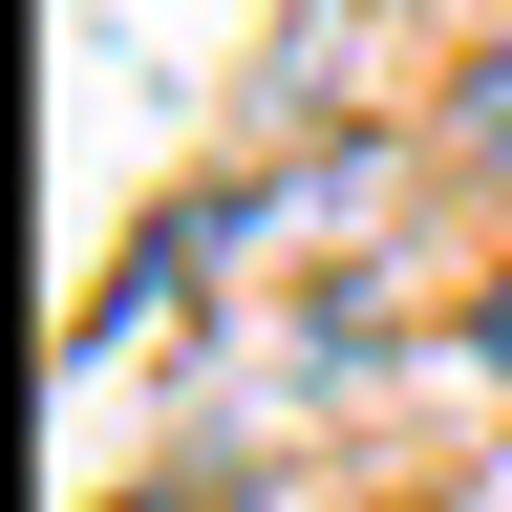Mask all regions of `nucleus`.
Instances as JSON below:
<instances>
[{
	"mask_svg": "<svg viewBox=\"0 0 512 512\" xmlns=\"http://www.w3.org/2000/svg\"><path fill=\"white\" fill-rule=\"evenodd\" d=\"M448 150H470V171H491V192H512V43H491V64H470V107H448Z\"/></svg>",
	"mask_w": 512,
	"mask_h": 512,
	"instance_id": "1",
	"label": "nucleus"
},
{
	"mask_svg": "<svg viewBox=\"0 0 512 512\" xmlns=\"http://www.w3.org/2000/svg\"><path fill=\"white\" fill-rule=\"evenodd\" d=\"M128 512H214V491H128Z\"/></svg>",
	"mask_w": 512,
	"mask_h": 512,
	"instance_id": "2",
	"label": "nucleus"
},
{
	"mask_svg": "<svg viewBox=\"0 0 512 512\" xmlns=\"http://www.w3.org/2000/svg\"><path fill=\"white\" fill-rule=\"evenodd\" d=\"M406 512H470V491H406Z\"/></svg>",
	"mask_w": 512,
	"mask_h": 512,
	"instance_id": "3",
	"label": "nucleus"
}]
</instances>
